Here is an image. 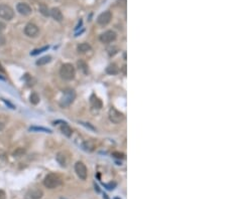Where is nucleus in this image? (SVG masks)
<instances>
[{
	"label": "nucleus",
	"mask_w": 227,
	"mask_h": 199,
	"mask_svg": "<svg viewBox=\"0 0 227 199\" xmlns=\"http://www.w3.org/2000/svg\"><path fill=\"white\" fill-rule=\"evenodd\" d=\"M112 18V14L110 11H104L97 17V22L100 25H106L110 22Z\"/></svg>",
	"instance_id": "9b49d317"
},
{
	"label": "nucleus",
	"mask_w": 227,
	"mask_h": 199,
	"mask_svg": "<svg viewBox=\"0 0 227 199\" xmlns=\"http://www.w3.org/2000/svg\"><path fill=\"white\" fill-rule=\"evenodd\" d=\"M16 10L19 12L21 15H29L33 12V9H31L30 6L27 3H24V2H19L16 5Z\"/></svg>",
	"instance_id": "9d476101"
},
{
	"label": "nucleus",
	"mask_w": 227,
	"mask_h": 199,
	"mask_svg": "<svg viewBox=\"0 0 227 199\" xmlns=\"http://www.w3.org/2000/svg\"><path fill=\"white\" fill-rule=\"evenodd\" d=\"M104 198H105V199H108V197H107V195H106V194H104Z\"/></svg>",
	"instance_id": "2f4dec72"
},
{
	"label": "nucleus",
	"mask_w": 227,
	"mask_h": 199,
	"mask_svg": "<svg viewBox=\"0 0 227 199\" xmlns=\"http://www.w3.org/2000/svg\"><path fill=\"white\" fill-rule=\"evenodd\" d=\"M61 131L65 136L71 137L72 136V129L70 128V126L67 123H63V125L61 126Z\"/></svg>",
	"instance_id": "f3484780"
},
{
	"label": "nucleus",
	"mask_w": 227,
	"mask_h": 199,
	"mask_svg": "<svg viewBox=\"0 0 227 199\" xmlns=\"http://www.w3.org/2000/svg\"><path fill=\"white\" fill-rule=\"evenodd\" d=\"M106 73L108 75H117L119 73V67L115 65V63H112V65H109L106 69Z\"/></svg>",
	"instance_id": "2eb2a0df"
},
{
	"label": "nucleus",
	"mask_w": 227,
	"mask_h": 199,
	"mask_svg": "<svg viewBox=\"0 0 227 199\" xmlns=\"http://www.w3.org/2000/svg\"><path fill=\"white\" fill-rule=\"evenodd\" d=\"M75 172L76 174L78 175L80 179L82 180H86L87 179V175H88V171H87V168L85 166V164L83 162H80L78 161L77 163L75 164Z\"/></svg>",
	"instance_id": "423d86ee"
},
{
	"label": "nucleus",
	"mask_w": 227,
	"mask_h": 199,
	"mask_svg": "<svg viewBox=\"0 0 227 199\" xmlns=\"http://www.w3.org/2000/svg\"><path fill=\"white\" fill-rule=\"evenodd\" d=\"M44 196V192L39 188H31L26 192L24 198L25 199H42Z\"/></svg>",
	"instance_id": "0eeeda50"
},
{
	"label": "nucleus",
	"mask_w": 227,
	"mask_h": 199,
	"mask_svg": "<svg viewBox=\"0 0 227 199\" xmlns=\"http://www.w3.org/2000/svg\"><path fill=\"white\" fill-rule=\"evenodd\" d=\"M82 124L84 125V126H86V127H88V128H90L91 130H93V131L95 130V128H94V127H93V126H91V125H89V123H82Z\"/></svg>",
	"instance_id": "bb28decb"
},
{
	"label": "nucleus",
	"mask_w": 227,
	"mask_h": 199,
	"mask_svg": "<svg viewBox=\"0 0 227 199\" xmlns=\"http://www.w3.org/2000/svg\"><path fill=\"white\" fill-rule=\"evenodd\" d=\"M48 48V46H44V47H42V48H37V49H35L33 51L30 52V56H37V54H41V52L44 51V50H46Z\"/></svg>",
	"instance_id": "5701e85b"
},
{
	"label": "nucleus",
	"mask_w": 227,
	"mask_h": 199,
	"mask_svg": "<svg viewBox=\"0 0 227 199\" xmlns=\"http://www.w3.org/2000/svg\"><path fill=\"white\" fill-rule=\"evenodd\" d=\"M90 102H91V105H92V107L95 108V109H101V108H102V102H101L100 100L97 98V97H95L94 95L91 97Z\"/></svg>",
	"instance_id": "dca6fc26"
},
{
	"label": "nucleus",
	"mask_w": 227,
	"mask_h": 199,
	"mask_svg": "<svg viewBox=\"0 0 227 199\" xmlns=\"http://www.w3.org/2000/svg\"><path fill=\"white\" fill-rule=\"evenodd\" d=\"M39 12H41L42 15H44V16L50 15V10H48V6H46L44 4H42V5L39 6Z\"/></svg>",
	"instance_id": "4be33fe9"
},
{
	"label": "nucleus",
	"mask_w": 227,
	"mask_h": 199,
	"mask_svg": "<svg viewBox=\"0 0 227 199\" xmlns=\"http://www.w3.org/2000/svg\"><path fill=\"white\" fill-rule=\"evenodd\" d=\"M76 99V93L74 90H67L64 92V95L60 101V106L63 108L69 107L72 103L74 102V100Z\"/></svg>",
	"instance_id": "7ed1b4c3"
},
{
	"label": "nucleus",
	"mask_w": 227,
	"mask_h": 199,
	"mask_svg": "<svg viewBox=\"0 0 227 199\" xmlns=\"http://www.w3.org/2000/svg\"><path fill=\"white\" fill-rule=\"evenodd\" d=\"M30 131H44V132H46V133H51V130L46 128H42V127H39H39H31Z\"/></svg>",
	"instance_id": "b1692460"
},
{
	"label": "nucleus",
	"mask_w": 227,
	"mask_h": 199,
	"mask_svg": "<svg viewBox=\"0 0 227 199\" xmlns=\"http://www.w3.org/2000/svg\"><path fill=\"white\" fill-rule=\"evenodd\" d=\"M60 75L62 79L66 80H72L76 75V69L73 65L71 63H65L61 67Z\"/></svg>",
	"instance_id": "f257e3e1"
},
{
	"label": "nucleus",
	"mask_w": 227,
	"mask_h": 199,
	"mask_svg": "<svg viewBox=\"0 0 227 199\" xmlns=\"http://www.w3.org/2000/svg\"><path fill=\"white\" fill-rule=\"evenodd\" d=\"M39 32V27L33 23H27L24 27V33L28 37H35Z\"/></svg>",
	"instance_id": "6e6552de"
},
{
	"label": "nucleus",
	"mask_w": 227,
	"mask_h": 199,
	"mask_svg": "<svg viewBox=\"0 0 227 199\" xmlns=\"http://www.w3.org/2000/svg\"><path fill=\"white\" fill-rule=\"evenodd\" d=\"M3 128H4V125L2 124V123H0V131H1V130H2V129H3Z\"/></svg>",
	"instance_id": "7c9ffc66"
},
{
	"label": "nucleus",
	"mask_w": 227,
	"mask_h": 199,
	"mask_svg": "<svg viewBox=\"0 0 227 199\" xmlns=\"http://www.w3.org/2000/svg\"><path fill=\"white\" fill-rule=\"evenodd\" d=\"M62 184V179L57 174H48L44 180V185L48 189H55Z\"/></svg>",
	"instance_id": "f03ea898"
},
{
	"label": "nucleus",
	"mask_w": 227,
	"mask_h": 199,
	"mask_svg": "<svg viewBox=\"0 0 227 199\" xmlns=\"http://www.w3.org/2000/svg\"><path fill=\"white\" fill-rule=\"evenodd\" d=\"M50 15L57 21H62L63 20V13L59 8H53V9H51Z\"/></svg>",
	"instance_id": "f8f14e48"
},
{
	"label": "nucleus",
	"mask_w": 227,
	"mask_h": 199,
	"mask_svg": "<svg viewBox=\"0 0 227 199\" xmlns=\"http://www.w3.org/2000/svg\"><path fill=\"white\" fill-rule=\"evenodd\" d=\"M4 29H5V24H4L3 22H1V21H0V32H1V31H3Z\"/></svg>",
	"instance_id": "cd10ccee"
},
{
	"label": "nucleus",
	"mask_w": 227,
	"mask_h": 199,
	"mask_svg": "<svg viewBox=\"0 0 227 199\" xmlns=\"http://www.w3.org/2000/svg\"><path fill=\"white\" fill-rule=\"evenodd\" d=\"M108 117H109V120L113 124H120L124 120V115L121 112L116 110L115 108H110L109 113H108Z\"/></svg>",
	"instance_id": "39448f33"
},
{
	"label": "nucleus",
	"mask_w": 227,
	"mask_h": 199,
	"mask_svg": "<svg viewBox=\"0 0 227 199\" xmlns=\"http://www.w3.org/2000/svg\"><path fill=\"white\" fill-rule=\"evenodd\" d=\"M29 101H30V103L33 104V105H37V104L39 103V95H37V93H33V94L30 95V97H29Z\"/></svg>",
	"instance_id": "6ab92c4d"
},
{
	"label": "nucleus",
	"mask_w": 227,
	"mask_h": 199,
	"mask_svg": "<svg viewBox=\"0 0 227 199\" xmlns=\"http://www.w3.org/2000/svg\"><path fill=\"white\" fill-rule=\"evenodd\" d=\"M14 16V11L7 4H0V18L5 20H11Z\"/></svg>",
	"instance_id": "20e7f679"
},
{
	"label": "nucleus",
	"mask_w": 227,
	"mask_h": 199,
	"mask_svg": "<svg viewBox=\"0 0 227 199\" xmlns=\"http://www.w3.org/2000/svg\"><path fill=\"white\" fill-rule=\"evenodd\" d=\"M112 155H113L114 157H116V158H119V159H123V158H124V154L119 153V152H114Z\"/></svg>",
	"instance_id": "393cba45"
},
{
	"label": "nucleus",
	"mask_w": 227,
	"mask_h": 199,
	"mask_svg": "<svg viewBox=\"0 0 227 199\" xmlns=\"http://www.w3.org/2000/svg\"><path fill=\"white\" fill-rule=\"evenodd\" d=\"M52 60V56H42L39 60H37V65H44L46 63H48L50 61Z\"/></svg>",
	"instance_id": "a211bd4d"
},
{
	"label": "nucleus",
	"mask_w": 227,
	"mask_h": 199,
	"mask_svg": "<svg viewBox=\"0 0 227 199\" xmlns=\"http://www.w3.org/2000/svg\"><path fill=\"white\" fill-rule=\"evenodd\" d=\"M78 67H79V69H82L83 71H84L85 73H87L89 71V69H88V65H87V63L85 62V61H83V60H79L78 61Z\"/></svg>",
	"instance_id": "aec40b11"
},
{
	"label": "nucleus",
	"mask_w": 227,
	"mask_h": 199,
	"mask_svg": "<svg viewBox=\"0 0 227 199\" xmlns=\"http://www.w3.org/2000/svg\"><path fill=\"white\" fill-rule=\"evenodd\" d=\"M0 71H2V73H4V69H3V67H2L1 63H0Z\"/></svg>",
	"instance_id": "c756f323"
},
{
	"label": "nucleus",
	"mask_w": 227,
	"mask_h": 199,
	"mask_svg": "<svg viewBox=\"0 0 227 199\" xmlns=\"http://www.w3.org/2000/svg\"><path fill=\"white\" fill-rule=\"evenodd\" d=\"M105 187L107 188V189H109V190H112V189H114V188L116 187V183H115V182H113V183H109V184H107V185H105Z\"/></svg>",
	"instance_id": "a878e982"
},
{
	"label": "nucleus",
	"mask_w": 227,
	"mask_h": 199,
	"mask_svg": "<svg viewBox=\"0 0 227 199\" xmlns=\"http://www.w3.org/2000/svg\"><path fill=\"white\" fill-rule=\"evenodd\" d=\"M77 49H78V52H79V54H86V52L90 51V50L92 49V47H91L90 44L87 43V42H83V43H80L79 45H78Z\"/></svg>",
	"instance_id": "ddd939ff"
},
{
	"label": "nucleus",
	"mask_w": 227,
	"mask_h": 199,
	"mask_svg": "<svg viewBox=\"0 0 227 199\" xmlns=\"http://www.w3.org/2000/svg\"><path fill=\"white\" fill-rule=\"evenodd\" d=\"M57 161H58V163L61 165L62 167H66L67 166V156L65 155V153H63V152H60V153L57 154Z\"/></svg>",
	"instance_id": "4468645a"
},
{
	"label": "nucleus",
	"mask_w": 227,
	"mask_h": 199,
	"mask_svg": "<svg viewBox=\"0 0 227 199\" xmlns=\"http://www.w3.org/2000/svg\"><path fill=\"white\" fill-rule=\"evenodd\" d=\"M0 80H5V79H4L3 77H0Z\"/></svg>",
	"instance_id": "473e14b6"
},
{
	"label": "nucleus",
	"mask_w": 227,
	"mask_h": 199,
	"mask_svg": "<svg viewBox=\"0 0 227 199\" xmlns=\"http://www.w3.org/2000/svg\"><path fill=\"white\" fill-rule=\"evenodd\" d=\"M116 39V33L113 30H107L100 35V41L102 43H110Z\"/></svg>",
	"instance_id": "1a4fd4ad"
},
{
	"label": "nucleus",
	"mask_w": 227,
	"mask_h": 199,
	"mask_svg": "<svg viewBox=\"0 0 227 199\" xmlns=\"http://www.w3.org/2000/svg\"><path fill=\"white\" fill-rule=\"evenodd\" d=\"M0 199H5V193L2 190H0Z\"/></svg>",
	"instance_id": "c85d7f7f"
},
{
	"label": "nucleus",
	"mask_w": 227,
	"mask_h": 199,
	"mask_svg": "<svg viewBox=\"0 0 227 199\" xmlns=\"http://www.w3.org/2000/svg\"><path fill=\"white\" fill-rule=\"evenodd\" d=\"M83 149L86 150V151H92L94 149V144L90 141H87L83 144Z\"/></svg>",
	"instance_id": "412c9836"
}]
</instances>
